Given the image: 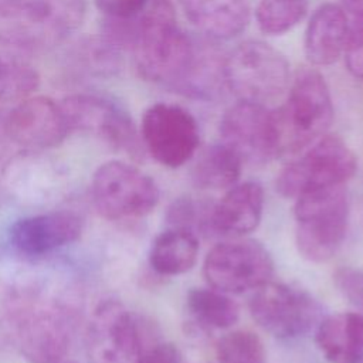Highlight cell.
Returning a JSON list of instances; mask_svg holds the SVG:
<instances>
[{"mask_svg": "<svg viewBox=\"0 0 363 363\" xmlns=\"http://www.w3.org/2000/svg\"><path fill=\"white\" fill-rule=\"evenodd\" d=\"M196 41L179 27L170 1L155 0L140 14L132 45L138 74L146 81L176 91L191 62Z\"/></svg>", "mask_w": 363, "mask_h": 363, "instance_id": "1", "label": "cell"}, {"mask_svg": "<svg viewBox=\"0 0 363 363\" xmlns=\"http://www.w3.org/2000/svg\"><path fill=\"white\" fill-rule=\"evenodd\" d=\"M14 347L28 363H58L71 343V315L57 299L40 292H17L7 306Z\"/></svg>", "mask_w": 363, "mask_h": 363, "instance_id": "2", "label": "cell"}, {"mask_svg": "<svg viewBox=\"0 0 363 363\" xmlns=\"http://www.w3.org/2000/svg\"><path fill=\"white\" fill-rule=\"evenodd\" d=\"M274 112L278 156L305 150L333 122V104L325 78L313 68H299L289 82L285 102Z\"/></svg>", "mask_w": 363, "mask_h": 363, "instance_id": "3", "label": "cell"}, {"mask_svg": "<svg viewBox=\"0 0 363 363\" xmlns=\"http://www.w3.org/2000/svg\"><path fill=\"white\" fill-rule=\"evenodd\" d=\"M295 242L312 262L330 259L340 248L349 223V200L343 186L326 187L295 199Z\"/></svg>", "mask_w": 363, "mask_h": 363, "instance_id": "4", "label": "cell"}, {"mask_svg": "<svg viewBox=\"0 0 363 363\" xmlns=\"http://www.w3.org/2000/svg\"><path fill=\"white\" fill-rule=\"evenodd\" d=\"M224 82L238 101L264 105L288 91L289 64L272 45L248 40L224 57Z\"/></svg>", "mask_w": 363, "mask_h": 363, "instance_id": "5", "label": "cell"}, {"mask_svg": "<svg viewBox=\"0 0 363 363\" xmlns=\"http://www.w3.org/2000/svg\"><path fill=\"white\" fill-rule=\"evenodd\" d=\"M357 169V159L347 143L336 135H323L277 177V190L289 199L305 193L343 186Z\"/></svg>", "mask_w": 363, "mask_h": 363, "instance_id": "6", "label": "cell"}, {"mask_svg": "<svg viewBox=\"0 0 363 363\" xmlns=\"http://www.w3.org/2000/svg\"><path fill=\"white\" fill-rule=\"evenodd\" d=\"M91 196L98 213L108 220H128L149 214L159 201L152 177L122 160L102 163L94 173Z\"/></svg>", "mask_w": 363, "mask_h": 363, "instance_id": "7", "label": "cell"}, {"mask_svg": "<svg viewBox=\"0 0 363 363\" xmlns=\"http://www.w3.org/2000/svg\"><path fill=\"white\" fill-rule=\"evenodd\" d=\"M60 106L69 132L91 133L133 159L143 156L133 119L116 101L95 94H75L64 98Z\"/></svg>", "mask_w": 363, "mask_h": 363, "instance_id": "8", "label": "cell"}, {"mask_svg": "<svg viewBox=\"0 0 363 363\" xmlns=\"http://www.w3.org/2000/svg\"><path fill=\"white\" fill-rule=\"evenodd\" d=\"M208 285L224 294H244L271 281L274 259L255 240L233 238L214 245L203 262Z\"/></svg>", "mask_w": 363, "mask_h": 363, "instance_id": "9", "label": "cell"}, {"mask_svg": "<svg viewBox=\"0 0 363 363\" xmlns=\"http://www.w3.org/2000/svg\"><path fill=\"white\" fill-rule=\"evenodd\" d=\"M320 312V305L309 292L282 282H267L250 299L255 323L281 340L306 335L319 323Z\"/></svg>", "mask_w": 363, "mask_h": 363, "instance_id": "10", "label": "cell"}, {"mask_svg": "<svg viewBox=\"0 0 363 363\" xmlns=\"http://www.w3.org/2000/svg\"><path fill=\"white\" fill-rule=\"evenodd\" d=\"M145 322L121 301L105 299L86 329V352L92 363H135L147 349Z\"/></svg>", "mask_w": 363, "mask_h": 363, "instance_id": "11", "label": "cell"}, {"mask_svg": "<svg viewBox=\"0 0 363 363\" xmlns=\"http://www.w3.org/2000/svg\"><path fill=\"white\" fill-rule=\"evenodd\" d=\"M140 139L143 147L156 162L176 169L194 156L200 132L189 111L179 105L159 102L145 111Z\"/></svg>", "mask_w": 363, "mask_h": 363, "instance_id": "12", "label": "cell"}, {"mask_svg": "<svg viewBox=\"0 0 363 363\" xmlns=\"http://www.w3.org/2000/svg\"><path fill=\"white\" fill-rule=\"evenodd\" d=\"M220 136L242 163L262 164L278 156L274 112L262 104L238 101L220 121Z\"/></svg>", "mask_w": 363, "mask_h": 363, "instance_id": "13", "label": "cell"}, {"mask_svg": "<svg viewBox=\"0 0 363 363\" xmlns=\"http://www.w3.org/2000/svg\"><path fill=\"white\" fill-rule=\"evenodd\" d=\"M3 129L14 143L30 150L54 147L69 133L60 104L43 95L20 101L6 116Z\"/></svg>", "mask_w": 363, "mask_h": 363, "instance_id": "14", "label": "cell"}, {"mask_svg": "<svg viewBox=\"0 0 363 363\" xmlns=\"http://www.w3.org/2000/svg\"><path fill=\"white\" fill-rule=\"evenodd\" d=\"M82 220L67 210L50 211L16 220L9 230L10 244L26 255H44L79 238Z\"/></svg>", "mask_w": 363, "mask_h": 363, "instance_id": "15", "label": "cell"}, {"mask_svg": "<svg viewBox=\"0 0 363 363\" xmlns=\"http://www.w3.org/2000/svg\"><path fill=\"white\" fill-rule=\"evenodd\" d=\"M264 190L257 182L230 187L223 199L211 206L208 233L238 238L254 231L262 217Z\"/></svg>", "mask_w": 363, "mask_h": 363, "instance_id": "16", "label": "cell"}, {"mask_svg": "<svg viewBox=\"0 0 363 363\" xmlns=\"http://www.w3.org/2000/svg\"><path fill=\"white\" fill-rule=\"evenodd\" d=\"M345 10L335 3L318 7L305 31V55L312 65H330L345 52L349 34Z\"/></svg>", "mask_w": 363, "mask_h": 363, "instance_id": "17", "label": "cell"}, {"mask_svg": "<svg viewBox=\"0 0 363 363\" xmlns=\"http://www.w3.org/2000/svg\"><path fill=\"white\" fill-rule=\"evenodd\" d=\"M186 18L213 40L238 35L250 21L245 0H180Z\"/></svg>", "mask_w": 363, "mask_h": 363, "instance_id": "18", "label": "cell"}, {"mask_svg": "<svg viewBox=\"0 0 363 363\" xmlns=\"http://www.w3.org/2000/svg\"><path fill=\"white\" fill-rule=\"evenodd\" d=\"M315 342L329 363H360L363 315L339 312L319 320Z\"/></svg>", "mask_w": 363, "mask_h": 363, "instance_id": "19", "label": "cell"}, {"mask_svg": "<svg viewBox=\"0 0 363 363\" xmlns=\"http://www.w3.org/2000/svg\"><path fill=\"white\" fill-rule=\"evenodd\" d=\"M199 255V240L196 233L169 227L152 241L149 250V264L160 275L172 277L190 271Z\"/></svg>", "mask_w": 363, "mask_h": 363, "instance_id": "20", "label": "cell"}, {"mask_svg": "<svg viewBox=\"0 0 363 363\" xmlns=\"http://www.w3.org/2000/svg\"><path fill=\"white\" fill-rule=\"evenodd\" d=\"M242 160L227 145L216 143L206 147L191 169V180L199 189L223 190L237 184Z\"/></svg>", "mask_w": 363, "mask_h": 363, "instance_id": "21", "label": "cell"}, {"mask_svg": "<svg viewBox=\"0 0 363 363\" xmlns=\"http://www.w3.org/2000/svg\"><path fill=\"white\" fill-rule=\"evenodd\" d=\"M38 84V72L27 60L26 51L0 41V102H20Z\"/></svg>", "mask_w": 363, "mask_h": 363, "instance_id": "22", "label": "cell"}, {"mask_svg": "<svg viewBox=\"0 0 363 363\" xmlns=\"http://www.w3.org/2000/svg\"><path fill=\"white\" fill-rule=\"evenodd\" d=\"M187 309L197 323L208 329H227L240 318L238 305L214 288H191L186 298Z\"/></svg>", "mask_w": 363, "mask_h": 363, "instance_id": "23", "label": "cell"}, {"mask_svg": "<svg viewBox=\"0 0 363 363\" xmlns=\"http://www.w3.org/2000/svg\"><path fill=\"white\" fill-rule=\"evenodd\" d=\"M306 0H261L255 18L265 34H284L294 28L306 14Z\"/></svg>", "mask_w": 363, "mask_h": 363, "instance_id": "24", "label": "cell"}, {"mask_svg": "<svg viewBox=\"0 0 363 363\" xmlns=\"http://www.w3.org/2000/svg\"><path fill=\"white\" fill-rule=\"evenodd\" d=\"M218 363H265L262 340L251 330H233L224 335L216 347Z\"/></svg>", "mask_w": 363, "mask_h": 363, "instance_id": "25", "label": "cell"}, {"mask_svg": "<svg viewBox=\"0 0 363 363\" xmlns=\"http://www.w3.org/2000/svg\"><path fill=\"white\" fill-rule=\"evenodd\" d=\"M210 210L211 206L199 203L191 197L177 199L167 210V223L170 227L187 228L190 231H193V228H199L208 233Z\"/></svg>", "mask_w": 363, "mask_h": 363, "instance_id": "26", "label": "cell"}, {"mask_svg": "<svg viewBox=\"0 0 363 363\" xmlns=\"http://www.w3.org/2000/svg\"><path fill=\"white\" fill-rule=\"evenodd\" d=\"M333 281L339 292L352 305L363 311V271L345 267L335 272Z\"/></svg>", "mask_w": 363, "mask_h": 363, "instance_id": "27", "label": "cell"}, {"mask_svg": "<svg viewBox=\"0 0 363 363\" xmlns=\"http://www.w3.org/2000/svg\"><path fill=\"white\" fill-rule=\"evenodd\" d=\"M345 61L349 72L363 82V18L349 27L345 45Z\"/></svg>", "mask_w": 363, "mask_h": 363, "instance_id": "28", "label": "cell"}, {"mask_svg": "<svg viewBox=\"0 0 363 363\" xmlns=\"http://www.w3.org/2000/svg\"><path fill=\"white\" fill-rule=\"evenodd\" d=\"M149 0H94L96 9L105 17L132 18L140 16Z\"/></svg>", "mask_w": 363, "mask_h": 363, "instance_id": "29", "label": "cell"}, {"mask_svg": "<svg viewBox=\"0 0 363 363\" xmlns=\"http://www.w3.org/2000/svg\"><path fill=\"white\" fill-rule=\"evenodd\" d=\"M135 363H184L179 349L172 343H155L149 346Z\"/></svg>", "mask_w": 363, "mask_h": 363, "instance_id": "30", "label": "cell"}, {"mask_svg": "<svg viewBox=\"0 0 363 363\" xmlns=\"http://www.w3.org/2000/svg\"><path fill=\"white\" fill-rule=\"evenodd\" d=\"M345 7L359 18H363V0H343Z\"/></svg>", "mask_w": 363, "mask_h": 363, "instance_id": "31", "label": "cell"}, {"mask_svg": "<svg viewBox=\"0 0 363 363\" xmlns=\"http://www.w3.org/2000/svg\"><path fill=\"white\" fill-rule=\"evenodd\" d=\"M58 363H75V362H65V360H61V362H58Z\"/></svg>", "mask_w": 363, "mask_h": 363, "instance_id": "32", "label": "cell"}, {"mask_svg": "<svg viewBox=\"0 0 363 363\" xmlns=\"http://www.w3.org/2000/svg\"><path fill=\"white\" fill-rule=\"evenodd\" d=\"M360 363H363V350H362V357H360Z\"/></svg>", "mask_w": 363, "mask_h": 363, "instance_id": "33", "label": "cell"}]
</instances>
